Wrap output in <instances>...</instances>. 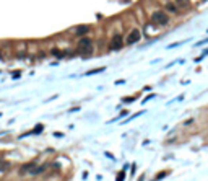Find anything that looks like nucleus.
<instances>
[{
  "label": "nucleus",
  "instance_id": "12",
  "mask_svg": "<svg viewBox=\"0 0 208 181\" xmlns=\"http://www.w3.org/2000/svg\"><path fill=\"white\" fill-rule=\"evenodd\" d=\"M104 70V67H99V69H94V70H89V72H86V75H93V74H99V72H103Z\"/></svg>",
  "mask_w": 208,
  "mask_h": 181
},
{
  "label": "nucleus",
  "instance_id": "3",
  "mask_svg": "<svg viewBox=\"0 0 208 181\" xmlns=\"http://www.w3.org/2000/svg\"><path fill=\"white\" fill-rule=\"evenodd\" d=\"M140 38H141V33H140V30H132L130 33H129V36H127V39H125V43L127 44H135V43H138L140 41Z\"/></svg>",
  "mask_w": 208,
  "mask_h": 181
},
{
  "label": "nucleus",
  "instance_id": "2",
  "mask_svg": "<svg viewBox=\"0 0 208 181\" xmlns=\"http://www.w3.org/2000/svg\"><path fill=\"white\" fill-rule=\"evenodd\" d=\"M78 52H81V54H91L93 52V43L91 39H88V38H81V39L78 41Z\"/></svg>",
  "mask_w": 208,
  "mask_h": 181
},
{
  "label": "nucleus",
  "instance_id": "6",
  "mask_svg": "<svg viewBox=\"0 0 208 181\" xmlns=\"http://www.w3.org/2000/svg\"><path fill=\"white\" fill-rule=\"evenodd\" d=\"M88 31H89V26L88 25H81V26H77L75 34H77V36H83V34H86Z\"/></svg>",
  "mask_w": 208,
  "mask_h": 181
},
{
  "label": "nucleus",
  "instance_id": "9",
  "mask_svg": "<svg viewBox=\"0 0 208 181\" xmlns=\"http://www.w3.org/2000/svg\"><path fill=\"white\" fill-rule=\"evenodd\" d=\"M166 10H168V12L176 13V12H177V7H176V5H172V3H168V5H166Z\"/></svg>",
  "mask_w": 208,
  "mask_h": 181
},
{
  "label": "nucleus",
  "instance_id": "15",
  "mask_svg": "<svg viewBox=\"0 0 208 181\" xmlns=\"http://www.w3.org/2000/svg\"><path fill=\"white\" fill-rule=\"evenodd\" d=\"M20 75H21V74H20V72H13V74H12V77H13V78H18Z\"/></svg>",
  "mask_w": 208,
  "mask_h": 181
},
{
  "label": "nucleus",
  "instance_id": "4",
  "mask_svg": "<svg viewBox=\"0 0 208 181\" xmlns=\"http://www.w3.org/2000/svg\"><path fill=\"white\" fill-rule=\"evenodd\" d=\"M124 46V38L120 34H114L112 41H111V49L112 51H119Z\"/></svg>",
  "mask_w": 208,
  "mask_h": 181
},
{
  "label": "nucleus",
  "instance_id": "7",
  "mask_svg": "<svg viewBox=\"0 0 208 181\" xmlns=\"http://www.w3.org/2000/svg\"><path fill=\"white\" fill-rule=\"evenodd\" d=\"M44 170H46V165H41V166H37V168L34 166V168L31 170V175H39V173H42Z\"/></svg>",
  "mask_w": 208,
  "mask_h": 181
},
{
  "label": "nucleus",
  "instance_id": "1",
  "mask_svg": "<svg viewBox=\"0 0 208 181\" xmlns=\"http://www.w3.org/2000/svg\"><path fill=\"white\" fill-rule=\"evenodd\" d=\"M151 21L155 23V25L158 26H164L169 23V16L166 12H163V10H158V12H155L153 15H151Z\"/></svg>",
  "mask_w": 208,
  "mask_h": 181
},
{
  "label": "nucleus",
  "instance_id": "5",
  "mask_svg": "<svg viewBox=\"0 0 208 181\" xmlns=\"http://www.w3.org/2000/svg\"><path fill=\"white\" fill-rule=\"evenodd\" d=\"M36 166V162H28V163H25V165L20 168V173L21 175H25V173H31V170Z\"/></svg>",
  "mask_w": 208,
  "mask_h": 181
},
{
  "label": "nucleus",
  "instance_id": "11",
  "mask_svg": "<svg viewBox=\"0 0 208 181\" xmlns=\"http://www.w3.org/2000/svg\"><path fill=\"white\" fill-rule=\"evenodd\" d=\"M41 131H42V124H37V126L34 127L31 132H33V134H41Z\"/></svg>",
  "mask_w": 208,
  "mask_h": 181
},
{
  "label": "nucleus",
  "instance_id": "10",
  "mask_svg": "<svg viewBox=\"0 0 208 181\" xmlns=\"http://www.w3.org/2000/svg\"><path fill=\"white\" fill-rule=\"evenodd\" d=\"M124 180H125V173L119 171V173H117V176H116V181H124Z\"/></svg>",
  "mask_w": 208,
  "mask_h": 181
},
{
  "label": "nucleus",
  "instance_id": "14",
  "mask_svg": "<svg viewBox=\"0 0 208 181\" xmlns=\"http://www.w3.org/2000/svg\"><path fill=\"white\" fill-rule=\"evenodd\" d=\"M166 175H168L166 171H163V173H158V176H156V178H158V180H161V178H164Z\"/></svg>",
  "mask_w": 208,
  "mask_h": 181
},
{
  "label": "nucleus",
  "instance_id": "8",
  "mask_svg": "<svg viewBox=\"0 0 208 181\" xmlns=\"http://www.w3.org/2000/svg\"><path fill=\"white\" fill-rule=\"evenodd\" d=\"M8 168H10V163H8V162H5V160H0V173L7 171Z\"/></svg>",
  "mask_w": 208,
  "mask_h": 181
},
{
  "label": "nucleus",
  "instance_id": "13",
  "mask_svg": "<svg viewBox=\"0 0 208 181\" xmlns=\"http://www.w3.org/2000/svg\"><path fill=\"white\" fill-rule=\"evenodd\" d=\"M52 54H54L55 57H62V55H64V52H62V51H57V49H54V51H52Z\"/></svg>",
  "mask_w": 208,
  "mask_h": 181
}]
</instances>
